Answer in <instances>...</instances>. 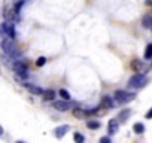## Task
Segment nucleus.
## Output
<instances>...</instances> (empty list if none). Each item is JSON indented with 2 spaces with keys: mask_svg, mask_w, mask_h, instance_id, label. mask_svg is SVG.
<instances>
[{
  "mask_svg": "<svg viewBox=\"0 0 152 143\" xmlns=\"http://www.w3.org/2000/svg\"><path fill=\"white\" fill-rule=\"evenodd\" d=\"M136 98V94L134 93H128V91H116L115 93V100L121 104H125V103H130Z\"/></svg>",
  "mask_w": 152,
  "mask_h": 143,
  "instance_id": "4",
  "label": "nucleus"
},
{
  "mask_svg": "<svg viewBox=\"0 0 152 143\" xmlns=\"http://www.w3.org/2000/svg\"><path fill=\"white\" fill-rule=\"evenodd\" d=\"M5 18H6V21H12V23L18 21V20H20L18 11H17L15 8H8V9H5Z\"/></svg>",
  "mask_w": 152,
  "mask_h": 143,
  "instance_id": "6",
  "label": "nucleus"
},
{
  "mask_svg": "<svg viewBox=\"0 0 152 143\" xmlns=\"http://www.w3.org/2000/svg\"><path fill=\"white\" fill-rule=\"evenodd\" d=\"M42 96H43V100H54L55 96H57V93L52 91V90H43Z\"/></svg>",
  "mask_w": 152,
  "mask_h": 143,
  "instance_id": "14",
  "label": "nucleus"
},
{
  "mask_svg": "<svg viewBox=\"0 0 152 143\" xmlns=\"http://www.w3.org/2000/svg\"><path fill=\"white\" fill-rule=\"evenodd\" d=\"M102 103H103V106H104V107H107V109H113V107H115V101H113L109 96H103Z\"/></svg>",
  "mask_w": 152,
  "mask_h": 143,
  "instance_id": "11",
  "label": "nucleus"
},
{
  "mask_svg": "<svg viewBox=\"0 0 152 143\" xmlns=\"http://www.w3.org/2000/svg\"><path fill=\"white\" fill-rule=\"evenodd\" d=\"M151 115H152V110H149V112L146 113V118H151Z\"/></svg>",
  "mask_w": 152,
  "mask_h": 143,
  "instance_id": "24",
  "label": "nucleus"
},
{
  "mask_svg": "<svg viewBox=\"0 0 152 143\" xmlns=\"http://www.w3.org/2000/svg\"><path fill=\"white\" fill-rule=\"evenodd\" d=\"M45 63H46V58L45 57H39L37 61H36V66L37 67H42V66H45Z\"/></svg>",
  "mask_w": 152,
  "mask_h": 143,
  "instance_id": "22",
  "label": "nucleus"
},
{
  "mask_svg": "<svg viewBox=\"0 0 152 143\" xmlns=\"http://www.w3.org/2000/svg\"><path fill=\"white\" fill-rule=\"evenodd\" d=\"M69 130H70V127H69V125H61V127H57V128H55L54 134H55V137H57V139H63V137H64V134H66Z\"/></svg>",
  "mask_w": 152,
  "mask_h": 143,
  "instance_id": "9",
  "label": "nucleus"
},
{
  "mask_svg": "<svg viewBox=\"0 0 152 143\" xmlns=\"http://www.w3.org/2000/svg\"><path fill=\"white\" fill-rule=\"evenodd\" d=\"M15 36H17V30H15V24L12 21H5L0 24V37L15 39Z\"/></svg>",
  "mask_w": 152,
  "mask_h": 143,
  "instance_id": "2",
  "label": "nucleus"
},
{
  "mask_svg": "<svg viewBox=\"0 0 152 143\" xmlns=\"http://www.w3.org/2000/svg\"><path fill=\"white\" fill-rule=\"evenodd\" d=\"M143 27L145 28H151L152 27V15H145L143 17Z\"/></svg>",
  "mask_w": 152,
  "mask_h": 143,
  "instance_id": "15",
  "label": "nucleus"
},
{
  "mask_svg": "<svg viewBox=\"0 0 152 143\" xmlns=\"http://www.w3.org/2000/svg\"><path fill=\"white\" fill-rule=\"evenodd\" d=\"M52 107L60 110V112H66L70 109V103H69V100H58V101H54Z\"/></svg>",
  "mask_w": 152,
  "mask_h": 143,
  "instance_id": "7",
  "label": "nucleus"
},
{
  "mask_svg": "<svg viewBox=\"0 0 152 143\" xmlns=\"http://www.w3.org/2000/svg\"><path fill=\"white\" fill-rule=\"evenodd\" d=\"M100 143H110V139L109 137H102L100 139Z\"/></svg>",
  "mask_w": 152,
  "mask_h": 143,
  "instance_id": "23",
  "label": "nucleus"
},
{
  "mask_svg": "<svg viewBox=\"0 0 152 143\" xmlns=\"http://www.w3.org/2000/svg\"><path fill=\"white\" fill-rule=\"evenodd\" d=\"M151 57H152V45L149 43L146 46V51H145V60H151Z\"/></svg>",
  "mask_w": 152,
  "mask_h": 143,
  "instance_id": "20",
  "label": "nucleus"
},
{
  "mask_svg": "<svg viewBox=\"0 0 152 143\" xmlns=\"http://www.w3.org/2000/svg\"><path fill=\"white\" fill-rule=\"evenodd\" d=\"M73 115H75L76 118H84V116H85V110L76 107V109H73Z\"/></svg>",
  "mask_w": 152,
  "mask_h": 143,
  "instance_id": "18",
  "label": "nucleus"
},
{
  "mask_svg": "<svg viewBox=\"0 0 152 143\" xmlns=\"http://www.w3.org/2000/svg\"><path fill=\"white\" fill-rule=\"evenodd\" d=\"M133 131H134L136 134H142V133L145 131V125L140 124V122H136V124L133 125Z\"/></svg>",
  "mask_w": 152,
  "mask_h": 143,
  "instance_id": "16",
  "label": "nucleus"
},
{
  "mask_svg": "<svg viewBox=\"0 0 152 143\" xmlns=\"http://www.w3.org/2000/svg\"><path fill=\"white\" fill-rule=\"evenodd\" d=\"M73 140H75L76 143H82V142L85 140V137H84L81 133H75V134H73Z\"/></svg>",
  "mask_w": 152,
  "mask_h": 143,
  "instance_id": "19",
  "label": "nucleus"
},
{
  "mask_svg": "<svg viewBox=\"0 0 152 143\" xmlns=\"http://www.w3.org/2000/svg\"><path fill=\"white\" fill-rule=\"evenodd\" d=\"M2 49L9 58H20V49L17 48V43L11 37H5L2 40Z\"/></svg>",
  "mask_w": 152,
  "mask_h": 143,
  "instance_id": "1",
  "label": "nucleus"
},
{
  "mask_svg": "<svg viewBox=\"0 0 152 143\" xmlns=\"http://www.w3.org/2000/svg\"><path fill=\"white\" fill-rule=\"evenodd\" d=\"M146 84H148V78H146L143 73H136V75H133V76L128 79V82H127L128 88H134V90L142 88V87H145Z\"/></svg>",
  "mask_w": 152,
  "mask_h": 143,
  "instance_id": "3",
  "label": "nucleus"
},
{
  "mask_svg": "<svg viewBox=\"0 0 152 143\" xmlns=\"http://www.w3.org/2000/svg\"><path fill=\"white\" fill-rule=\"evenodd\" d=\"M131 115V110H128V109H125V110H122L119 115H118V118H116V121L118 122H125L127 119H128V116Z\"/></svg>",
  "mask_w": 152,
  "mask_h": 143,
  "instance_id": "13",
  "label": "nucleus"
},
{
  "mask_svg": "<svg viewBox=\"0 0 152 143\" xmlns=\"http://www.w3.org/2000/svg\"><path fill=\"white\" fill-rule=\"evenodd\" d=\"M24 87L31 93V94H34V96H42V93H43V90L40 88V87H37V85H31V84H24Z\"/></svg>",
  "mask_w": 152,
  "mask_h": 143,
  "instance_id": "10",
  "label": "nucleus"
},
{
  "mask_svg": "<svg viewBox=\"0 0 152 143\" xmlns=\"http://www.w3.org/2000/svg\"><path fill=\"white\" fill-rule=\"evenodd\" d=\"M118 130H119V122L116 121V118H115V119H110L109 124H107V133H109V136L116 134Z\"/></svg>",
  "mask_w": 152,
  "mask_h": 143,
  "instance_id": "8",
  "label": "nucleus"
},
{
  "mask_svg": "<svg viewBox=\"0 0 152 143\" xmlns=\"http://www.w3.org/2000/svg\"><path fill=\"white\" fill-rule=\"evenodd\" d=\"M131 69H133L134 72H142V70L145 69V64H143L140 60H133V63H131Z\"/></svg>",
  "mask_w": 152,
  "mask_h": 143,
  "instance_id": "12",
  "label": "nucleus"
},
{
  "mask_svg": "<svg viewBox=\"0 0 152 143\" xmlns=\"http://www.w3.org/2000/svg\"><path fill=\"white\" fill-rule=\"evenodd\" d=\"M0 136H3V128H2V125H0Z\"/></svg>",
  "mask_w": 152,
  "mask_h": 143,
  "instance_id": "25",
  "label": "nucleus"
},
{
  "mask_svg": "<svg viewBox=\"0 0 152 143\" xmlns=\"http://www.w3.org/2000/svg\"><path fill=\"white\" fill-rule=\"evenodd\" d=\"M87 127L90 130H97V128H100V122L99 121H88L87 122Z\"/></svg>",
  "mask_w": 152,
  "mask_h": 143,
  "instance_id": "17",
  "label": "nucleus"
},
{
  "mask_svg": "<svg viewBox=\"0 0 152 143\" xmlns=\"http://www.w3.org/2000/svg\"><path fill=\"white\" fill-rule=\"evenodd\" d=\"M58 94L61 96L63 100H70V93H69V91H66V90H60Z\"/></svg>",
  "mask_w": 152,
  "mask_h": 143,
  "instance_id": "21",
  "label": "nucleus"
},
{
  "mask_svg": "<svg viewBox=\"0 0 152 143\" xmlns=\"http://www.w3.org/2000/svg\"><path fill=\"white\" fill-rule=\"evenodd\" d=\"M12 69H14V72L20 76V78H28V69H27V64L26 63H21V60H18L17 63H14L12 64Z\"/></svg>",
  "mask_w": 152,
  "mask_h": 143,
  "instance_id": "5",
  "label": "nucleus"
}]
</instances>
